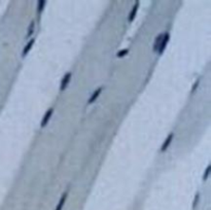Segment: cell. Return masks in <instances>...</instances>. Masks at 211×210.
<instances>
[{"instance_id": "7c38bea8", "label": "cell", "mask_w": 211, "mask_h": 210, "mask_svg": "<svg viewBox=\"0 0 211 210\" xmlns=\"http://www.w3.org/2000/svg\"><path fill=\"white\" fill-rule=\"evenodd\" d=\"M34 31V21H32L29 25V28H28V33H27V37H30V35L33 34Z\"/></svg>"}, {"instance_id": "9a60e30c", "label": "cell", "mask_w": 211, "mask_h": 210, "mask_svg": "<svg viewBox=\"0 0 211 210\" xmlns=\"http://www.w3.org/2000/svg\"><path fill=\"white\" fill-rule=\"evenodd\" d=\"M198 200H199V194H197L196 195V200L194 201V204H193V207H196V205H197V202H198Z\"/></svg>"}, {"instance_id": "3957f363", "label": "cell", "mask_w": 211, "mask_h": 210, "mask_svg": "<svg viewBox=\"0 0 211 210\" xmlns=\"http://www.w3.org/2000/svg\"><path fill=\"white\" fill-rule=\"evenodd\" d=\"M169 37H170V35H169L168 32H166V33L163 35V38H162V41H161V44H160V48H159V55H162L163 52H164L165 48L167 46V44H168V41H169Z\"/></svg>"}, {"instance_id": "30bf717a", "label": "cell", "mask_w": 211, "mask_h": 210, "mask_svg": "<svg viewBox=\"0 0 211 210\" xmlns=\"http://www.w3.org/2000/svg\"><path fill=\"white\" fill-rule=\"evenodd\" d=\"M128 52H129V50H128V48H124V50H120V52H116V57H118V58L125 57V56H126Z\"/></svg>"}, {"instance_id": "4fadbf2b", "label": "cell", "mask_w": 211, "mask_h": 210, "mask_svg": "<svg viewBox=\"0 0 211 210\" xmlns=\"http://www.w3.org/2000/svg\"><path fill=\"white\" fill-rule=\"evenodd\" d=\"M209 171H210V165H208L206 168V170H205V173H204V176H203V180H206L207 178H208L209 176Z\"/></svg>"}, {"instance_id": "6da1fadb", "label": "cell", "mask_w": 211, "mask_h": 210, "mask_svg": "<svg viewBox=\"0 0 211 210\" xmlns=\"http://www.w3.org/2000/svg\"><path fill=\"white\" fill-rule=\"evenodd\" d=\"M71 76H72L71 72H67V73L63 76V78H62L61 80V84H60V91H61V92H63V91L67 88L68 84H69L70 79H71Z\"/></svg>"}, {"instance_id": "5bb4252c", "label": "cell", "mask_w": 211, "mask_h": 210, "mask_svg": "<svg viewBox=\"0 0 211 210\" xmlns=\"http://www.w3.org/2000/svg\"><path fill=\"white\" fill-rule=\"evenodd\" d=\"M198 84H199V80H197L196 82H195V84L193 86V88H192V93H194L195 92V90L197 89V87H198Z\"/></svg>"}, {"instance_id": "9c48e42d", "label": "cell", "mask_w": 211, "mask_h": 210, "mask_svg": "<svg viewBox=\"0 0 211 210\" xmlns=\"http://www.w3.org/2000/svg\"><path fill=\"white\" fill-rule=\"evenodd\" d=\"M162 38H163V34H159L158 36H156V40H154V50L156 52V50H159V48H160V44H161V41H162Z\"/></svg>"}, {"instance_id": "5b68a950", "label": "cell", "mask_w": 211, "mask_h": 210, "mask_svg": "<svg viewBox=\"0 0 211 210\" xmlns=\"http://www.w3.org/2000/svg\"><path fill=\"white\" fill-rule=\"evenodd\" d=\"M101 92H102V88L100 87V88H98L97 90L95 91V92L92 94V96L90 97V99H89V101H88V103L89 104H92V103H94L96 100H97V98L99 97V95L101 94Z\"/></svg>"}, {"instance_id": "8992f818", "label": "cell", "mask_w": 211, "mask_h": 210, "mask_svg": "<svg viewBox=\"0 0 211 210\" xmlns=\"http://www.w3.org/2000/svg\"><path fill=\"white\" fill-rule=\"evenodd\" d=\"M67 195H68L67 192H65V193L62 195L61 199H60L59 203H58V205H57V207H56L55 210H62V209H63V206H64V204H65V202H66V199H67Z\"/></svg>"}, {"instance_id": "ba28073f", "label": "cell", "mask_w": 211, "mask_h": 210, "mask_svg": "<svg viewBox=\"0 0 211 210\" xmlns=\"http://www.w3.org/2000/svg\"><path fill=\"white\" fill-rule=\"evenodd\" d=\"M33 43H34V38H32V39H30V41H28L27 44L25 45V48H24V50H23V54H22V55L23 56L27 55L28 52H30V50L32 48V46H33Z\"/></svg>"}, {"instance_id": "8fae6325", "label": "cell", "mask_w": 211, "mask_h": 210, "mask_svg": "<svg viewBox=\"0 0 211 210\" xmlns=\"http://www.w3.org/2000/svg\"><path fill=\"white\" fill-rule=\"evenodd\" d=\"M45 0H40L39 2H38V4H37L38 11H39V13H41V11H43V9H45Z\"/></svg>"}, {"instance_id": "7a4b0ae2", "label": "cell", "mask_w": 211, "mask_h": 210, "mask_svg": "<svg viewBox=\"0 0 211 210\" xmlns=\"http://www.w3.org/2000/svg\"><path fill=\"white\" fill-rule=\"evenodd\" d=\"M53 112H54L53 107H51L50 109L47 110V112L45 114V116H43V118H42V120H41V128H45V127L47 125L49 121L51 120L52 116H53Z\"/></svg>"}, {"instance_id": "277c9868", "label": "cell", "mask_w": 211, "mask_h": 210, "mask_svg": "<svg viewBox=\"0 0 211 210\" xmlns=\"http://www.w3.org/2000/svg\"><path fill=\"white\" fill-rule=\"evenodd\" d=\"M173 136H174L173 133H170V134L167 136L166 140H165V142L163 143L162 147H161V151H165L169 146H170V144H171V142H172V139H173Z\"/></svg>"}, {"instance_id": "52a82bcc", "label": "cell", "mask_w": 211, "mask_h": 210, "mask_svg": "<svg viewBox=\"0 0 211 210\" xmlns=\"http://www.w3.org/2000/svg\"><path fill=\"white\" fill-rule=\"evenodd\" d=\"M138 6H139V2H136L135 4H134L133 9H132L131 13H130V15H129V18H128V20H129L130 22H132L134 19H135V16H136V13H137Z\"/></svg>"}]
</instances>
